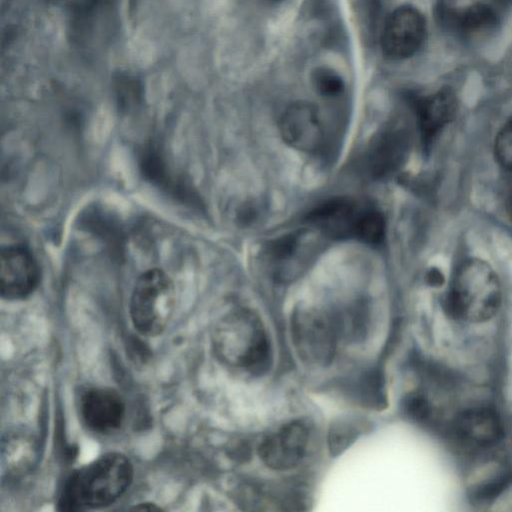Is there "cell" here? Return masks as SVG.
<instances>
[{
  "label": "cell",
  "mask_w": 512,
  "mask_h": 512,
  "mask_svg": "<svg viewBox=\"0 0 512 512\" xmlns=\"http://www.w3.org/2000/svg\"><path fill=\"white\" fill-rule=\"evenodd\" d=\"M133 477L129 458L119 452L106 453L69 476L58 509L77 512L109 506L128 490Z\"/></svg>",
  "instance_id": "6da1fadb"
},
{
  "label": "cell",
  "mask_w": 512,
  "mask_h": 512,
  "mask_svg": "<svg viewBox=\"0 0 512 512\" xmlns=\"http://www.w3.org/2000/svg\"><path fill=\"white\" fill-rule=\"evenodd\" d=\"M454 320L481 323L493 318L502 304V288L493 268L481 259L464 261L456 270L444 299Z\"/></svg>",
  "instance_id": "7a4b0ae2"
},
{
  "label": "cell",
  "mask_w": 512,
  "mask_h": 512,
  "mask_svg": "<svg viewBox=\"0 0 512 512\" xmlns=\"http://www.w3.org/2000/svg\"><path fill=\"white\" fill-rule=\"evenodd\" d=\"M306 221L317 232L332 238L375 245L385 237V221L380 211L351 197L324 201L308 213Z\"/></svg>",
  "instance_id": "3957f363"
},
{
  "label": "cell",
  "mask_w": 512,
  "mask_h": 512,
  "mask_svg": "<svg viewBox=\"0 0 512 512\" xmlns=\"http://www.w3.org/2000/svg\"><path fill=\"white\" fill-rule=\"evenodd\" d=\"M216 347L224 360L252 374L265 372L272 360L271 345L263 324L247 312L237 313L219 326Z\"/></svg>",
  "instance_id": "277c9868"
},
{
  "label": "cell",
  "mask_w": 512,
  "mask_h": 512,
  "mask_svg": "<svg viewBox=\"0 0 512 512\" xmlns=\"http://www.w3.org/2000/svg\"><path fill=\"white\" fill-rule=\"evenodd\" d=\"M175 299L174 284L163 270L142 273L130 298V316L137 331L149 337L161 334L172 317Z\"/></svg>",
  "instance_id": "5b68a950"
},
{
  "label": "cell",
  "mask_w": 512,
  "mask_h": 512,
  "mask_svg": "<svg viewBox=\"0 0 512 512\" xmlns=\"http://www.w3.org/2000/svg\"><path fill=\"white\" fill-rule=\"evenodd\" d=\"M291 337L298 357L312 367L331 363L336 350V330L321 310L300 306L291 317Z\"/></svg>",
  "instance_id": "8992f818"
},
{
  "label": "cell",
  "mask_w": 512,
  "mask_h": 512,
  "mask_svg": "<svg viewBox=\"0 0 512 512\" xmlns=\"http://www.w3.org/2000/svg\"><path fill=\"white\" fill-rule=\"evenodd\" d=\"M424 15L412 5L395 8L386 18L380 36L382 53L391 60L414 56L426 38Z\"/></svg>",
  "instance_id": "52a82bcc"
},
{
  "label": "cell",
  "mask_w": 512,
  "mask_h": 512,
  "mask_svg": "<svg viewBox=\"0 0 512 512\" xmlns=\"http://www.w3.org/2000/svg\"><path fill=\"white\" fill-rule=\"evenodd\" d=\"M39 266L24 246L12 245L0 252V293L7 300H21L37 288Z\"/></svg>",
  "instance_id": "ba28073f"
},
{
  "label": "cell",
  "mask_w": 512,
  "mask_h": 512,
  "mask_svg": "<svg viewBox=\"0 0 512 512\" xmlns=\"http://www.w3.org/2000/svg\"><path fill=\"white\" fill-rule=\"evenodd\" d=\"M280 133L291 147L306 153L320 151L325 142V130L317 107L309 102L291 104L283 113Z\"/></svg>",
  "instance_id": "9c48e42d"
},
{
  "label": "cell",
  "mask_w": 512,
  "mask_h": 512,
  "mask_svg": "<svg viewBox=\"0 0 512 512\" xmlns=\"http://www.w3.org/2000/svg\"><path fill=\"white\" fill-rule=\"evenodd\" d=\"M407 129L399 123H390L371 140L364 156V167L375 179L394 173L403 164L409 149Z\"/></svg>",
  "instance_id": "30bf717a"
},
{
  "label": "cell",
  "mask_w": 512,
  "mask_h": 512,
  "mask_svg": "<svg viewBox=\"0 0 512 512\" xmlns=\"http://www.w3.org/2000/svg\"><path fill=\"white\" fill-rule=\"evenodd\" d=\"M313 244V235L306 230L282 236L268 244L265 257L274 276L288 281L301 274L313 255Z\"/></svg>",
  "instance_id": "8fae6325"
},
{
  "label": "cell",
  "mask_w": 512,
  "mask_h": 512,
  "mask_svg": "<svg viewBox=\"0 0 512 512\" xmlns=\"http://www.w3.org/2000/svg\"><path fill=\"white\" fill-rule=\"evenodd\" d=\"M309 431L301 421H292L267 437L259 446L261 460L275 470L295 467L304 457Z\"/></svg>",
  "instance_id": "7c38bea8"
},
{
  "label": "cell",
  "mask_w": 512,
  "mask_h": 512,
  "mask_svg": "<svg viewBox=\"0 0 512 512\" xmlns=\"http://www.w3.org/2000/svg\"><path fill=\"white\" fill-rule=\"evenodd\" d=\"M455 437L467 446L491 447L503 437L502 420L494 408L476 406L459 412L452 421Z\"/></svg>",
  "instance_id": "4fadbf2b"
},
{
  "label": "cell",
  "mask_w": 512,
  "mask_h": 512,
  "mask_svg": "<svg viewBox=\"0 0 512 512\" xmlns=\"http://www.w3.org/2000/svg\"><path fill=\"white\" fill-rule=\"evenodd\" d=\"M84 423L97 433H111L122 425L126 408L118 392L111 388L96 387L85 391L80 400Z\"/></svg>",
  "instance_id": "5bb4252c"
},
{
  "label": "cell",
  "mask_w": 512,
  "mask_h": 512,
  "mask_svg": "<svg viewBox=\"0 0 512 512\" xmlns=\"http://www.w3.org/2000/svg\"><path fill=\"white\" fill-rule=\"evenodd\" d=\"M418 128L425 144L449 123L457 109V99L450 88H442L430 95L412 100Z\"/></svg>",
  "instance_id": "9a60e30c"
},
{
  "label": "cell",
  "mask_w": 512,
  "mask_h": 512,
  "mask_svg": "<svg viewBox=\"0 0 512 512\" xmlns=\"http://www.w3.org/2000/svg\"><path fill=\"white\" fill-rule=\"evenodd\" d=\"M140 171L143 177L153 185L166 190L170 195L190 205H198L199 201L191 188L182 181L174 178L159 148L153 144H147L140 154Z\"/></svg>",
  "instance_id": "2e32d148"
},
{
  "label": "cell",
  "mask_w": 512,
  "mask_h": 512,
  "mask_svg": "<svg viewBox=\"0 0 512 512\" xmlns=\"http://www.w3.org/2000/svg\"><path fill=\"white\" fill-rule=\"evenodd\" d=\"M445 18L463 36H477L496 28L498 16L487 4L475 3L461 9L451 10Z\"/></svg>",
  "instance_id": "e0dca14e"
},
{
  "label": "cell",
  "mask_w": 512,
  "mask_h": 512,
  "mask_svg": "<svg viewBox=\"0 0 512 512\" xmlns=\"http://www.w3.org/2000/svg\"><path fill=\"white\" fill-rule=\"evenodd\" d=\"M361 424L353 418H339L331 423L328 431V447L331 456L342 454L361 434Z\"/></svg>",
  "instance_id": "ac0fdd59"
},
{
  "label": "cell",
  "mask_w": 512,
  "mask_h": 512,
  "mask_svg": "<svg viewBox=\"0 0 512 512\" xmlns=\"http://www.w3.org/2000/svg\"><path fill=\"white\" fill-rule=\"evenodd\" d=\"M84 226L96 236L102 238L112 249H119L122 244V233L113 219L97 209L89 210L85 215Z\"/></svg>",
  "instance_id": "d6986e66"
},
{
  "label": "cell",
  "mask_w": 512,
  "mask_h": 512,
  "mask_svg": "<svg viewBox=\"0 0 512 512\" xmlns=\"http://www.w3.org/2000/svg\"><path fill=\"white\" fill-rule=\"evenodd\" d=\"M311 82L315 91L325 98L339 97L345 90L341 75L326 66H318L312 71Z\"/></svg>",
  "instance_id": "ffe728a7"
},
{
  "label": "cell",
  "mask_w": 512,
  "mask_h": 512,
  "mask_svg": "<svg viewBox=\"0 0 512 512\" xmlns=\"http://www.w3.org/2000/svg\"><path fill=\"white\" fill-rule=\"evenodd\" d=\"M114 91L118 105L122 109L133 108L142 98L141 83L130 74L121 73L115 78Z\"/></svg>",
  "instance_id": "44dd1931"
},
{
  "label": "cell",
  "mask_w": 512,
  "mask_h": 512,
  "mask_svg": "<svg viewBox=\"0 0 512 512\" xmlns=\"http://www.w3.org/2000/svg\"><path fill=\"white\" fill-rule=\"evenodd\" d=\"M494 155L501 167L512 171V117L505 122L496 135Z\"/></svg>",
  "instance_id": "7402d4cb"
},
{
  "label": "cell",
  "mask_w": 512,
  "mask_h": 512,
  "mask_svg": "<svg viewBox=\"0 0 512 512\" xmlns=\"http://www.w3.org/2000/svg\"><path fill=\"white\" fill-rule=\"evenodd\" d=\"M406 414L417 422H425L431 417L432 407L421 394H411L404 400Z\"/></svg>",
  "instance_id": "603a6c76"
},
{
  "label": "cell",
  "mask_w": 512,
  "mask_h": 512,
  "mask_svg": "<svg viewBox=\"0 0 512 512\" xmlns=\"http://www.w3.org/2000/svg\"><path fill=\"white\" fill-rule=\"evenodd\" d=\"M135 510H148V511H158L161 508L156 506L153 503H139L133 507Z\"/></svg>",
  "instance_id": "cb8c5ba5"
},
{
  "label": "cell",
  "mask_w": 512,
  "mask_h": 512,
  "mask_svg": "<svg viewBox=\"0 0 512 512\" xmlns=\"http://www.w3.org/2000/svg\"><path fill=\"white\" fill-rule=\"evenodd\" d=\"M508 211H509V214H510V216L512 218V194H511L509 202H508Z\"/></svg>",
  "instance_id": "d4e9b609"
}]
</instances>
